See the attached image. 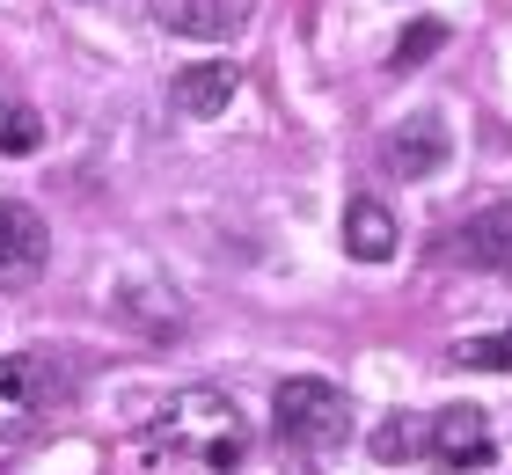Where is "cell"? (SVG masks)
Here are the masks:
<instances>
[{"label":"cell","instance_id":"obj_1","mask_svg":"<svg viewBox=\"0 0 512 475\" xmlns=\"http://www.w3.org/2000/svg\"><path fill=\"white\" fill-rule=\"evenodd\" d=\"M139 461H198L213 475H235L249 461V424L220 388H183L147 417L139 432Z\"/></svg>","mask_w":512,"mask_h":475},{"label":"cell","instance_id":"obj_2","mask_svg":"<svg viewBox=\"0 0 512 475\" xmlns=\"http://www.w3.org/2000/svg\"><path fill=\"white\" fill-rule=\"evenodd\" d=\"M271 424L286 439V454H330V446L352 439V395L322 373H293L271 395Z\"/></svg>","mask_w":512,"mask_h":475},{"label":"cell","instance_id":"obj_3","mask_svg":"<svg viewBox=\"0 0 512 475\" xmlns=\"http://www.w3.org/2000/svg\"><path fill=\"white\" fill-rule=\"evenodd\" d=\"M52 359H37V351H8L0 359V439H22L30 424L52 410Z\"/></svg>","mask_w":512,"mask_h":475},{"label":"cell","instance_id":"obj_4","mask_svg":"<svg viewBox=\"0 0 512 475\" xmlns=\"http://www.w3.org/2000/svg\"><path fill=\"white\" fill-rule=\"evenodd\" d=\"M425 446H432V461L447 468V475H476V468H491V461H498L491 417H483V410H469V402L439 410V417L425 424Z\"/></svg>","mask_w":512,"mask_h":475},{"label":"cell","instance_id":"obj_5","mask_svg":"<svg viewBox=\"0 0 512 475\" xmlns=\"http://www.w3.org/2000/svg\"><path fill=\"white\" fill-rule=\"evenodd\" d=\"M44 256H52V227L37 220V205L0 198V293L30 285V278L44 271Z\"/></svg>","mask_w":512,"mask_h":475},{"label":"cell","instance_id":"obj_6","mask_svg":"<svg viewBox=\"0 0 512 475\" xmlns=\"http://www.w3.org/2000/svg\"><path fill=\"white\" fill-rule=\"evenodd\" d=\"M256 15V0H154V22L169 37H191V44H227L242 37Z\"/></svg>","mask_w":512,"mask_h":475},{"label":"cell","instance_id":"obj_7","mask_svg":"<svg viewBox=\"0 0 512 475\" xmlns=\"http://www.w3.org/2000/svg\"><path fill=\"white\" fill-rule=\"evenodd\" d=\"M454 256H461L469 271H498V278H512V198L476 205L469 220L454 227Z\"/></svg>","mask_w":512,"mask_h":475},{"label":"cell","instance_id":"obj_8","mask_svg":"<svg viewBox=\"0 0 512 475\" xmlns=\"http://www.w3.org/2000/svg\"><path fill=\"white\" fill-rule=\"evenodd\" d=\"M235 88H242V74L227 59H198V66L176 74V110L183 117H220L227 103H235Z\"/></svg>","mask_w":512,"mask_h":475},{"label":"cell","instance_id":"obj_9","mask_svg":"<svg viewBox=\"0 0 512 475\" xmlns=\"http://www.w3.org/2000/svg\"><path fill=\"white\" fill-rule=\"evenodd\" d=\"M118 322H132L139 337H176L183 329V300L169 293V285H154V278L118 285Z\"/></svg>","mask_w":512,"mask_h":475},{"label":"cell","instance_id":"obj_10","mask_svg":"<svg viewBox=\"0 0 512 475\" xmlns=\"http://www.w3.org/2000/svg\"><path fill=\"white\" fill-rule=\"evenodd\" d=\"M395 242H403V234H395L381 198H352V205H344V249H352L359 264H388Z\"/></svg>","mask_w":512,"mask_h":475},{"label":"cell","instance_id":"obj_11","mask_svg":"<svg viewBox=\"0 0 512 475\" xmlns=\"http://www.w3.org/2000/svg\"><path fill=\"white\" fill-rule=\"evenodd\" d=\"M439 161H447V132H439L432 117H410V125L388 132V169L395 176H432Z\"/></svg>","mask_w":512,"mask_h":475},{"label":"cell","instance_id":"obj_12","mask_svg":"<svg viewBox=\"0 0 512 475\" xmlns=\"http://www.w3.org/2000/svg\"><path fill=\"white\" fill-rule=\"evenodd\" d=\"M44 147V117L30 103H0V154L22 161V154H37Z\"/></svg>","mask_w":512,"mask_h":475},{"label":"cell","instance_id":"obj_13","mask_svg":"<svg viewBox=\"0 0 512 475\" xmlns=\"http://www.w3.org/2000/svg\"><path fill=\"white\" fill-rule=\"evenodd\" d=\"M447 366H483V373H512V329H498V337H461V344H447Z\"/></svg>","mask_w":512,"mask_h":475},{"label":"cell","instance_id":"obj_14","mask_svg":"<svg viewBox=\"0 0 512 475\" xmlns=\"http://www.w3.org/2000/svg\"><path fill=\"white\" fill-rule=\"evenodd\" d=\"M439 44H447V22H410V30L395 37V66H417V59H432Z\"/></svg>","mask_w":512,"mask_h":475},{"label":"cell","instance_id":"obj_15","mask_svg":"<svg viewBox=\"0 0 512 475\" xmlns=\"http://www.w3.org/2000/svg\"><path fill=\"white\" fill-rule=\"evenodd\" d=\"M410 446H417V439H410V417H388L381 432H374V454H381V461H403Z\"/></svg>","mask_w":512,"mask_h":475}]
</instances>
